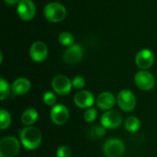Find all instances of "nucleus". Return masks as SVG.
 Masks as SVG:
<instances>
[{
    "mask_svg": "<svg viewBox=\"0 0 157 157\" xmlns=\"http://www.w3.org/2000/svg\"><path fill=\"white\" fill-rule=\"evenodd\" d=\"M20 143L28 150L37 149L41 143V133L40 132L32 126H27L21 130L20 134Z\"/></svg>",
    "mask_w": 157,
    "mask_h": 157,
    "instance_id": "1",
    "label": "nucleus"
},
{
    "mask_svg": "<svg viewBox=\"0 0 157 157\" xmlns=\"http://www.w3.org/2000/svg\"><path fill=\"white\" fill-rule=\"evenodd\" d=\"M43 14L45 18L52 23H58L63 21L67 15L65 6L58 2H51L44 7Z\"/></svg>",
    "mask_w": 157,
    "mask_h": 157,
    "instance_id": "2",
    "label": "nucleus"
},
{
    "mask_svg": "<svg viewBox=\"0 0 157 157\" xmlns=\"http://www.w3.org/2000/svg\"><path fill=\"white\" fill-rule=\"evenodd\" d=\"M20 150V143L13 136H7L0 141V157H15Z\"/></svg>",
    "mask_w": 157,
    "mask_h": 157,
    "instance_id": "3",
    "label": "nucleus"
},
{
    "mask_svg": "<svg viewBox=\"0 0 157 157\" xmlns=\"http://www.w3.org/2000/svg\"><path fill=\"white\" fill-rule=\"evenodd\" d=\"M134 82L138 88L144 91H150L155 86V79L152 73L147 70H141L136 73Z\"/></svg>",
    "mask_w": 157,
    "mask_h": 157,
    "instance_id": "4",
    "label": "nucleus"
},
{
    "mask_svg": "<svg viewBox=\"0 0 157 157\" xmlns=\"http://www.w3.org/2000/svg\"><path fill=\"white\" fill-rule=\"evenodd\" d=\"M103 152L107 157H121L125 152V144L120 139H109L103 145Z\"/></svg>",
    "mask_w": 157,
    "mask_h": 157,
    "instance_id": "5",
    "label": "nucleus"
},
{
    "mask_svg": "<svg viewBox=\"0 0 157 157\" xmlns=\"http://www.w3.org/2000/svg\"><path fill=\"white\" fill-rule=\"evenodd\" d=\"M117 102L120 109L123 111L130 112L135 109L136 98L134 94L128 89L121 90L117 96Z\"/></svg>",
    "mask_w": 157,
    "mask_h": 157,
    "instance_id": "6",
    "label": "nucleus"
},
{
    "mask_svg": "<svg viewBox=\"0 0 157 157\" xmlns=\"http://www.w3.org/2000/svg\"><path fill=\"white\" fill-rule=\"evenodd\" d=\"M52 87L53 91L61 96L67 95L72 87V81L64 75H58L52 80Z\"/></svg>",
    "mask_w": 157,
    "mask_h": 157,
    "instance_id": "7",
    "label": "nucleus"
},
{
    "mask_svg": "<svg viewBox=\"0 0 157 157\" xmlns=\"http://www.w3.org/2000/svg\"><path fill=\"white\" fill-rule=\"evenodd\" d=\"M101 125L109 130L119 128L122 123V116L116 110H108L101 116Z\"/></svg>",
    "mask_w": 157,
    "mask_h": 157,
    "instance_id": "8",
    "label": "nucleus"
},
{
    "mask_svg": "<svg viewBox=\"0 0 157 157\" xmlns=\"http://www.w3.org/2000/svg\"><path fill=\"white\" fill-rule=\"evenodd\" d=\"M52 121L56 125H63L69 120V110L63 104H56L50 112Z\"/></svg>",
    "mask_w": 157,
    "mask_h": 157,
    "instance_id": "9",
    "label": "nucleus"
},
{
    "mask_svg": "<svg viewBox=\"0 0 157 157\" xmlns=\"http://www.w3.org/2000/svg\"><path fill=\"white\" fill-rule=\"evenodd\" d=\"M29 56L35 63H41L46 60L48 56V47L40 40L33 42L29 48Z\"/></svg>",
    "mask_w": 157,
    "mask_h": 157,
    "instance_id": "10",
    "label": "nucleus"
},
{
    "mask_svg": "<svg viewBox=\"0 0 157 157\" xmlns=\"http://www.w3.org/2000/svg\"><path fill=\"white\" fill-rule=\"evenodd\" d=\"M19 17L24 21L31 20L36 14V6L32 0H21L17 8Z\"/></svg>",
    "mask_w": 157,
    "mask_h": 157,
    "instance_id": "11",
    "label": "nucleus"
},
{
    "mask_svg": "<svg viewBox=\"0 0 157 157\" xmlns=\"http://www.w3.org/2000/svg\"><path fill=\"white\" fill-rule=\"evenodd\" d=\"M83 56H84L83 48L79 44L75 43L66 49V51L63 52V59L65 63L69 64H75L80 63L83 59Z\"/></svg>",
    "mask_w": 157,
    "mask_h": 157,
    "instance_id": "12",
    "label": "nucleus"
},
{
    "mask_svg": "<svg viewBox=\"0 0 157 157\" xmlns=\"http://www.w3.org/2000/svg\"><path fill=\"white\" fill-rule=\"evenodd\" d=\"M155 63V54L149 49H143L137 52L135 56V63L136 65L142 69L146 70L152 67Z\"/></svg>",
    "mask_w": 157,
    "mask_h": 157,
    "instance_id": "13",
    "label": "nucleus"
},
{
    "mask_svg": "<svg viewBox=\"0 0 157 157\" xmlns=\"http://www.w3.org/2000/svg\"><path fill=\"white\" fill-rule=\"evenodd\" d=\"M74 102L80 109H89L95 103V97L90 91L80 90L75 95Z\"/></svg>",
    "mask_w": 157,
    "mask_h": 157,
    "instance_id": "14",
    "label": "nucleus"
},
{
    "mask_svg": "<svg viewBox=\"0 0 157 157\" xmlns=\"http://www.w3.org/2000/svg\"><path fill=\"white\" fill-rule=\"evenodd\" d=\"M116 102L114 95L110 92H102L97 98V106L102 110H110Z\"/></svg>",
    "mask_w": 157,
    "mask_h": 157,
    "instance_id": "15",
    "label": "nucleus"
},
{
    "mask_svg": "<svg viewBox=\"0 0 157 157\" xmlns=\"http://www.w3.org/2000/svg\"><path fill=\"white\" fill-rule=\"evenodd\" d=\"M31 87L30 81L25 77H19L16 79L12 86H11V91L17 96H22L27 94Z\"/></svg>",
    "mask_w": 157,
    "mask_h": 157,
    "instance_id": "16",
    "label": "nucleus"
},
{
    "mask_svg": "<svg viewBox=\"0 0 157 157\" xmlns=\"http://www.w3.org/2000/svg\"><path fill=\"white\" fill-rule=\"evenodd\" d=\"M39 118L38 111L35 109H28L21 115V122L26 127L33 125Z\"/></svg>",
    "mask_w": 157,
    "mask_h": 157,
    "instance_id": "17",
    "label": "nucleus"
},
{
    "mask_svg": "<svg viewBox=\"0 0 157 157\" xmlns=\"http://www.w3.org/2000/svg\"><path fill=\"white\" fill-rule=\"evenodd\" d=\"M141 128V121L135 116H131L125 121V129L130 132H136Z\"/></svg>",
    "mask_w": 157,
    "mask_h": 157,
    "instance_id": "18",
    "label": "nucleus"
},
{
    "mask_svg": "<svg viewBox=\"0 0 157 157\" xmlns=\"http://www.w3.org/2000/svg\"><path fill=\"white\" fill-rule=\"evenodd\" d=\"M58 40L63 46H65V47H70L73 44H75V38L73 34L68 31H63L60 33L58 37Z\"/></svg>",
    "mask_w": 157,
    "mask_h": 157,
    "instance_id": "19",
    "label": "nucleus"
},
{
    "mask_svg": "<svg viewBox=\"0 0 157 157\" xmlns=\"http://www.w3.org/2000/svg\"><path fill=\"white\" fill-rule=\"evenodd\" d=\"M106 134V128L101 126H93L88 132V137L92 140L99 139Z\"/></svg>",
    "mask_w": 157,
    "mask_h": 157,
    "instance_id": "20",
    "label": "nucleus"
},
{
    "mask_svg": "<svg viewBox=\"0 0 157 157\" xmlns=\"http://www.w3.org/2000/svg\"><path fill=\"white\" fill-rule=\"evenodd\" d=\"M11 124V115L6 109L0 110V128L1 130H6Z\"/></svg>",
    "mask_w": 157,
    "mask_h": 157,
    "instance_id": "21",
    "label": "nucleus"
},
{
    "mask_svg": "<svg viewBox=\"0 0 157 157\" xmlns=\"http://www.w3.org/2000/svg\"><path fill=\"white\" fill-rule=\"evenodd\" d=\"M11 87L9 86V84L6 80H5L3 77L0 78V99L5 100L10 93Z\"/></svg>",
    "mask_w": 157,
    "mask_h": 157,
    "instance_id": "22",
    "label": "nucleus"
},
{
    "mask_svg": "<svg viewBox=\"0 0 157 157\" xmlns=\"http://www.w3.org/2000/svg\"><path fill=\"white\" fill-rule=\"evenodd\" d=\"M97 117H98V111L95 108H89L84 113V120L88 123L94 122Z\"/></svg>",
    "mask_w": 157,
    "mask_h": 157,
    "instance_id": "23",
    "label": "nucleus"
},
{
    "mask_svg": "<svg viewBox=\"0 0 157 157\" xmlns=\"http://www.w3.org/2000/svg\"><path fill=\"white\" fill-rule=\"evenodd\" d=\"M42 100H43L45 105L51 106V107L52 106L53 107V106L56 105L57 98H56V96H55L54 93H52V92H46L42 96Z\"/></svg>",
    "mask_w": 157,
    "mask_h": 157,
    "instance_id": "24",
    "label": "nucleus"
},
{
    "mask_svg": "<svg viewBox=\"0 0 157 157\" xmlns=\"http://www.w3.org/2000/svg\"><path fill=\"white\" fill-rule=\"evenodd\" d=\"M72 85L75 89H82L86 85V79L81 75H76L72 80Z\"/></svg>",
    "mask_w": 157,
    "mask_h": 157,
    "instance_id": "25",
    "label": "nucleus"
},
{
    "mask_svg": "<svg viewBox=\"0 0 157 157\" xmlns=\"http://www.w3.org/2000/svg\"><path fill=\"white\" fill-rule=\"evenodd\" d=\"M72 151L68 146H61L56 152V157H71Z\"/></svg>",
    "mask_w": 157,
    "mask_h": 157,
    "instance_id": "26",
    "label": "nucleus"
},
{
    "mask_svg": "<svg viewBox=\"0 0 157 157\" xmlns=\"http://www.w3.org/2000/svg\"><path fill=\"white\" fill-rule=\"evenodd\" d=\"M4 1H5V3L6 5L12 6H15V5H18L21 0H4Z\"/></svg>",
    "mask_w": 157,
    "mask_h": 157,
    "instance_id": "27",
    "label": "nucleus"
}]
</instances>
